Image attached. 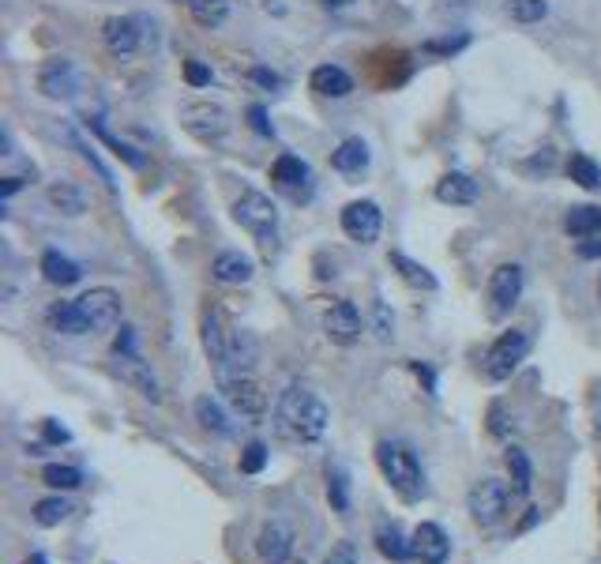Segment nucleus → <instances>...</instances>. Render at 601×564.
Here are the masks:
<instances>
[{
    "instance_id": "1",
    "label": "nucleus",
    "mask_w": 601,
    "mask_h": 564,
    "mask_svg": "<svg viewBox=\"0 0 601 564\" xmlns=\"http://www.w3.org/2000/svg\"><path fill=\"white\" fill-rule=\"evenodd\" d=\"M121 309V294L109 290V286H98V290H87L76 301L53 305L49 324L61 335H98V331H109L121 324Z\"/></svg>"
},
{
    "instance_id": "2",
    "label": "nucleus",
    "mask_w": 601,
    "mask_h": 564,
    "mask_svg": "<svg viewBox=\"0 0 601 564\" xmlns=\"http://www.w3.org/2000/svg\"><path fill=\"white\" fill-rule=\"evenodd\" d=\"M327 422H331V410H327V403L312 392L309 384H290L286 392L278 395L275 429L286 440L316 444L327 433Z\"/></svg>"
},
{
    "instance_id": "3",
    "label": "nucleus",
    "mask_w": 601,
    "mask_h": 564,
    "mask_svg": "<svg viewBox=\"0 0 601 564\" xmlns=\"http://www.w3.org/2000/svg\"><path fill=\"white\" fill-rule=\"evenodd\" d=\"M376 463L384 470V478L391 482V489L399 493L402 501H421L429 489H425V470L421 459L414 455V448L406 440H380L376 444Z\"/></svg>"
},
{
    "instance_id": "4",
    "label": "nucleus",
    "mask_w": 601,
    "mask_h": 564,
    "mask_svg": "<svg viewBox=\"0 0 601 564\" xmlns=\"http://www.w3.org/2000/svg\"><path fill=\"white\" fill-rule=\"evenodd\" d=\"M233 219L245 226L248 234L260 241V249L271 256L278 241V207L271 204V196H263L256 188H245L233 204Z\"/></svg>"
},
{
    "instance_id": "5",
    "label": "nucleus",
    "mask_w": 601,
    "mask_h": 564,
    "mask_svg": "<svg viewBox=\"0 0 601 564\" xmlns=\"http://www.w3.org/2000/svg\"><path fill=\"white\" fill-rule=\"evenodd\" d=\"M511 497H515V493H511L500 478H481V482H474L470 493H466V512H470V519L478 523L481 531H493V527H500L504 516H508Z\"/></svg>"
},
{
    "instance_id": "6",
    "label": "nucleus",
    "mask_w": 601,
    "mask_h": 564,
    "mask_svg": "<svg viewBox=\"0 0 601 564\" xmlns=\"http://www.w3.org/2000/svg\"><path fill=\"white\" fill-rule=\"evenodd\" d=\"M530 346H534V335L526 328L504 331V335L489 346V354H485V376L496 380V384H500V380H511V373H515L526 361V354H530Z\"/></svg>"
},
{
    "instance_id": "7",
    "label": "nucleus",
    "mask_w": 601,
    "mask_h": 564,
    "mask_svg": "<svg viewBox=\"0 0 601 564\" xmlns=\"http://www.w3.org/2000/svg\"><path fill=\"white\" fill-rule=\"evenodd\" d=\"M523 286H526V275L519 264H500L489 275V286H485V309H489V320H504L511 316V309L519 305L523 298Z\"/></svg>"
},
{
    "instance_id": "8",
    "label": "nucleus",
    "mask_w": 601,
    "mask_h": 564,
    "mask_svg": "<svg viewBox=\"0 0 601 564\" xmlns=\"http://www.w3.org/2000/svg\"><path fill=\"white\" fill-rule=\"evenodd\" d=\"M218 392L230 403L233 414L245 418V422H260L263 414H267V392H263L256 380H248V376H222Z\"/></svg>"
},
{
    "instance_id": "9",
    "label": "nucleus",
    "mask_w": 601,
    "mask_h": 564,
    "mask_svg": "<svg viewBox=\"0 0 601 564\" xmlns=\"http://www.w3.org/2000/svg\"><path fill=\"white\" fill-rule=\"evenodd\" d=\"M181 125L188 136H196L200 143H215L230 132V113L215 106V102H185L181 106Z\"/></svg>"
},
{
    "instance_id": "10",
    "label": "nucleus",
    "mask_w": 601,
    "mask_h": 564,
    "mask_svg": "<svg viewBox=\"0 0 601 564\" xmlns=\"http://www.w3.org/2000/svg\"><path fill=\"white\" fill-rule=\"evenodd\" d=\"M271 185H275L286 200H293V204L312 200V170L297 155H282L275 166H271Z\"/></svg>"
},
{
    "instance_id": "11",
    "label": "nucleus",
    "mask_w": 601,
    "mask_h": 564,
    "mask_svg": "<svg viewBox=\"0 0 601 564\" xmlns=\"http://www.w3.org/2000/svg\"><path fill=\"white\" fill-rule=\"evenodd\" d=\"M380 226H384V215H380V204L372 200H354V204L342 207V230L350 241L357 245H372L380 237Z\"/></svg>"
},
{
    "instance_id": "12",
    "label": "nucleus",
    "mask_w": 601,
    "mask_h": 564,
    "mask_svg": "<svg viewBox=\"0 0 601 564\" xmlns=\"http://www.w3.org/2000/svg\"><path fill=\"white\" fill-rule=\"evenodd\" d=\"M200 331H203V350H207V358L215 361V373H222V369H226V354H230V335H233V331L226 328V313H222L218 305L203 309Z\"/></svg>"
},
{
    "instance_id": "13",
    "label": "nucleus",
    "mask_w": 601,
    "mask_h": 564,
    "mask_svg": "<svg viewBox=\"0 0 601 564\" xmlns=\"http://www.w3.org/2000/svg\"><path fill=\"white\" fill-rule=\"evenodd\" d=\"M256 553L263 564H290L293 553V527L286 519H271L263 523L260 538H256Z\"/></svg>"
},
{
    "instance_id": "14",
    "label": "nucleus",
    "mask_w": 601,
    "mask_h": 564,
    "mask_svg": "<svg viewBox=\"0 0 601 564\" xmlns=\"http://www.w3.org/2000/svg\"><path fill=\"white\" fill-rule=\"evenodd\" d=\"M361 328H365V324H361V313H357L354 301H335L324 313V331L331 343H339V346L357 343V339H361Z\"/></svg>"
},
{
    "instance_id": "15",
    "label": "nucleus",
    "mask_w": 601,
    "mask_h": 564,
    "mask_svg": "<svg viewBox=\"0 0 601 564\" xmlns=\"http://www.w3.org/2000/svg\"><path fill=\"white\" fill-rule=\"evenodd\" d=\"M38 87H42V94H46V98H61V102L76 98V94H79L76 64L64 61V57H53V61H46L42 76H38Z\"/></svg>"
},
{
    "instance_id": "16",
    "label": "nucleus",
    "mask_w": 601,
    "mask_h": 564,
    "mask_svg": "<svg viewBox=\"0 0 601 564\" xmlns=\"http://www.w3.org/2000/svg\"><path fill=\"white\" fill-rule=\"evenodd\" d=\"M410 553L421 564H447L451 557V542L440 523H417L414 538H410Z\"/></svg>"
},
{
    "instance_id": "17",
    "label": "nucleus",
    "mask_w": 601,
    "mask_h": 564,
    "mask_svg": "<svg viewBox=\"0 0 601 564\" xmlns=\"http://www.w3.org/2000/svg\"><path fill=\"white\" fill-rule=\"evenodd\" d=\"M113 354H117V350H113ZM113 369H117V376H121L124 384H132V388H136L143 399L158 403V380H155V373L147 369V361L139 358V354H117Z\"/></svg>"
},
{
    "instance_id": "18",
    "label": "nucleus",
    "mask_w": 601,
    "mask_h": 564,
    "mask_svg": "<svg viewBox=\"0 0 601 564\" xmlns=\"http://www.w3.org/2000/svg\"><path fill=\"white\" fill-rule=\"evenodd\" d=\"M211 275H215L218 282H226V286H245V282H252V275H256V264L248 260L245 252L226 249V252H218L215 256Z\"/></svg>"
},
{
    "instance_id": "19",
    "label": "nucleus",
    "mask_w": 601,
    "mask_h": 564,
    "mask_svg": "<svg viewBox=\"0 0 601 564\" xmlns=\"http://www.w3.org/2000/svg\"><path fill=\"white\" fill-rule=\"evenodd\" d=\"M436 200L440 204H451V207H466L478 200V181L470 177V173H444L440 181H436Z\"/></svg>"
},
{
    "instance_id": "20",
    "label": "nucleus",
    "mask_w": 601,
    "mask_h": 564,
    "mask_svg": "<svg viewBox=\"0 0 601 564\" xmlns=\"http://www.w3.org/2000/svg\"><path fill=\"white\" fill-rule=\"evenodd\" d=\"M102 38H106V46L113 49V53H136V46H139V19H132V16L106 19Z\"/></svg>"
},
{
    "instance_id": "21",
    "label": "nucleus",
    "mask_w": 601,
    "mask_h": 564,
    "mask_svg": "<svg viewBox=\"0 0 601 564\" xmlns=\"http://www.w3.org/2000/svg\"><path fill=\"white\" fill-rule=\"evenodd\" d=\"M309 83L320 98H346V94L354 91V79L346 76L339 64H320V68L312 72Z\"/></svg>"
},
{
    "instance_id": "22",
    "label": "nucleus",
    "mask_w": 601,
    "mask_h": 564,
    "mask_svg": "<svg viewBox=\"0 0 601 564\" xmlns=\"http://www.w3.org/2000/svg\"><path fill=\"white\" fill-rule=\"evenodd\" d=\"M42 275H46V282H53V286H76L79 279H83V271H79L76 260H68L64 252L49 249L42 252Z\"/></svg>"
},
{
    "instance_id": "23",
    "label": "nucleus",
    "mask_w": 601,
    "mask_h": 564,
    "mask_svg": "<svg viewBox=\"0 0 601 564\" xmlns=\"http://www.w3.org/2000/svg\"><path fill=\"white\" fill-rule=\"evenodd\" d=\"M369 143L357 140V136H350V140L339 143V151H331V166L339 173H361L369 170Z\"/></svg>"
},
{
    "instance_id": "24",
    "label": "nucleus",
    "mask_w": 601,
    "mask_h": 564,
    "mask_svg": "<svg viewBox=\"0 0 601 564\" xmlns=\"http://www.w3.org/2000/svg\"><path fill=\"white\" fill-rule=\"evenodd\" d=\"M504 463H508V474H511V493H515V497H530V489H534V467H530L523 448H508Z\"/></svg>"
},
{
    "instance_id": "25",
    "label": "nucleus",
    "mask_w": 601,
    "mask_h": 564,
    "mask_svg": "<svg viewBox=\"0 0 601 564\" xmlns=\"http://www.w3.org/2000/svg\"><path fill=\"white\" fill-rule=\"evenodd\" d=\"M391 267H395V271H399L402 279L410 282V286H414V290H436V286H440V282H436V275H432L429 267L425 264H417V260H410V256H406V252H391Z\"/></svg>"
},
{
    "instance_id": "26",
    "label": "nucleus",
    "mask_w": 601,
    "mask_h": 564,
    "mask_svg": "<svg viewBox=\"0 0 601 564\" xmlns=\"http://www.w3.org/2000/svg\"><path fill=\"white\" fill-rule=\"evenodd\" d=\"M196 418H200L203 429H207V433H215V437H230L233 433L226 410L218 407V399H211V395H200V399H196Z\"/></svg>"
},
{
    "instance_id": "27",
    "label": "nucleus",
    "mask_w": 601,
    "mask_h": 564,
    "mask_svg": "<svg viewBox=\"0 0 601 564\" xmlns=\"http://www.w3.org/2000/svg\"><path fill=\"white\" fill-rule=\"evenodd\" d=\"M376 549L384 553L387 561H410L414 553H410V542L402 538V531L395 523H380L376 527Z\"/></svg>"
},
{
    "instance_id": "28",
    "label": "nucleus",
    "mask_w": 601,
    "mask_h": 564,
    "mask_svg": "<svg viewBox=\"0 0 601 564\" xmlns=\"http://www.w3.org/2000/svg\"><path fill=\"white\" fill-rule=\"evenodd\" d=\"M568 234L571 237H594V234H601V207H594V204H583V207H571L568 211Z\"/></svg>"
},
{
    "instance_id": "29",
    "label": "nucleus",
    "mask_w": 601,
    "mask_h": 564,
    "mask_svg": "<svg viewBox=\"0 0 601 564\" xmlns=\"http://www.w3.org/2000/svg\"><path fill=\"white\" fill-rule=\"evenodd\" d=\"M49 204L57 207V211H64V215H83L87 211V200H83V192H79L72 181H57V185H49Z\"/></svg>"
},
{
    "instance_id": "30",
    "label": "nucleus",
    "mask_w": 601,
    "mask_h": 564,
    "mask_svg": "<svg viewBox=\"0 0 601 564\" xmlns=\"http://www.w3.org/2000/svg\"><path fill=\"white\" fill-rule=\"evenodd\" d=\"M87 128H91V132H94V136H98V140L106 143V147H109V151H113V155L121 158L124 166H132V170H143V166H147V158L139 155L136 147H128V143H124V140H117V136H113V132H106V128L98 125V121H87Z\"/></svg>"
},
{
    "instance_id": "31",
    "label": "nucleus",
    "mask_w": 601,
    "mask_h": 564,
    "mask_svg": "<svg viewBox=\"0 0 601 564\" xmlns=\"http://www.w3.org/2000/svg\"><path fill=\"white\" fill-rule=\"evenodd\" d=\"M568 177L586 192H598L601 188V166L590 155H571L568 158Z\"/></svg>"
},
{
    "instance_id": "32",
    "label": "nucleus",
    "mask_w": 601,
    "mask_h": 564,
    "mask_svg": "<svg viewBox=\"0 0 601 564\" xmlns=\"http://www.w3.org/2000/svg\"><path fill=\"white\" fill-rule=\"evenodd\" d=\"M72 512H76L72 501H64V497H46V501L34 504V523H38V527H61Z\"/></svg>"
},
{
    "instance_id": "33",
    "label": "nucleus",
    "mask_w": 601,
    "mask_h": 564,
    "mask_svg": "<svg viewBox=\"0 0 601 564\" xmlns=\"http://www.w3.org/2000/svg\"><path fill=\"white\" fill-rule=\"evenodd\" d=\"M185 4L200 27H218L222 19L230 16V0H185Z\"/></svg>"
},
{
    "instance_id": "34",
    "label": "nucleus",
    "mask_w": 601,
    "mask_h": 564,
    "mask_svg": "<svg viewBox=\"0 0 601 564\" xmlns=\"http://www.w3.org/2000/svg\"><path fill=\"white\" fill-rule=\"evenodd\" d=\"M327 501H331V508H335L339 516L350 512V478H346L342 467L327 470Z\"/></svg>"
},
{
    "instance_id": "35",
    "label": "nucleus",
    "mask_w": 601,
    "mask_h": 564,
    "mask_svg": "<svg viewBox=\"0 0 601 564\" xmlns=\"http://www.w3.org/2000/svg\"><path fill=\"white\" fill-rule=\"evenodd\" d=\"M504 8L515 23H541L549 16V0H504Z\"/></svg>"
},
{
    "instance_id": "36",
    "label": "nucleus",
    "mask_w": 601,
    "mask_h": 564,
    "mask_svg": "<svg viewBox=\"0 0 601 564\" xmlns=\"http://www.w3.org/2000/svg\"><path fill=\"white\" fill-rule=\"evenodd\" d=\"M42 482H46L49 489H79L83 486V474H79L76 467H64V463H49V467H42Z\"/></svg>"
},
{
    "instance_id": "37",
    "label": "nucleus",
    "mask_w": 601,
    "mask_h": 564,
    "mask_svg": "<svg viewBox=\"0 0 601 564\" xmlns=\"http://www.w3.org/2000/svg\"><path fill=\"white\" fill-rule=\"evenodd\" d=\"M267 459H271L267 444H263V440H252L245 452H241V474H260V470L267 467Z\"/></svg>"
},
{
    "instance_id": "38",
    "label": "nucleus",
    "mask_w": 601,
    "mask_h": 564,
    "mask_svg": "<svg viewBox=\"0 0 601 564\" xmlns=\"http://www.w3.org/2000/svg\"><path fill=\"white\" fill-rule=\"evenodd\" d=\"M68 140H72V147H76L79 155H83V158H87V162H91L94 170H98V177H102V181H106L109 188H117V181H113V173H109V166H106V162H102V158H98V151H94V147H87V143L79 140L76 132H68Z\"/></svg>"
},
{
    "instance_id": "39",
    "label": "nucleus",
    "mask_w": 601,
    "mask_h": 564,
    "mask_svg": "<svg viewBox=\"0 0 601 564\" xmlns=\"http://www.w3.org/2000/svg\"><path fill=\"white\" fill-rule=\"evenodd\" d=\"M185 79H188V87H207L215 76H211V68H207V64L185 61Z\"/></svg>"
},
{
    "instance_id": "40",
    "label": "nucleus",
    "mask_w": 601,
    "mask_h": 564,
    "mask_svg": "<svg viewBox=\"0 0 601 564\" xmlns=\"http://www.w3.org/2000/svg\"><path fill=\"white\" fill-rule=\"evenodd\" d=\"M324 564H357V546L354 542H339V546L331 549V557Z\"/></svg>"
},
{
    "instance_id": "41",
    "label": "nucleus",
    "mask_w": 601,
    "mask_h": 564,
    "mask_svg": "<svg viewBox=\"0 0 601 564\" xmlns=\"http://www.w3.org/2000/svg\"><path fill=\"white\" fill-rule=\"evenodd\" d=\"M248 76H252V83L267 87V91H278V87H282V76H278V72H271V68H252Z\"/></svg>"
},
{
    "instance_id": "42",
    "label": "nucleus",
    "mask_w": 601,
    "mask_h": 564,
    "mask_svg": "<svg viewBox=\"0 0 601 564\" xmlns=\"http://www.w3.org/2000/svg\"><path fill=\"white\" fill-rule=\"evenodd\" d=\"M248 121H252V128H256L260 136H275V125L267 121V110H263V106H252V110H248Z\"/></svg>"
},
{
    "instance_id": "43",
    "label": "nucleus",
    "mask_w": 601,
    "mask_h": 564,
    "mask_svg": "<svg viewBox=\"0 0 601 564\" xmlns=\"http://www.w3.org/2000/svg\"><path fill=\"white\" fill-rule=\"evenodd\" d=\"M463 46H466V34H459V38H444V42H425L429 53H459Z\"/></svg>"
},
{
    "instance_id": "44",
    "label": "nucleus",
    "mask_w": 601,
    "mask_h": 564,
    "mask_svg": "<svg viewBox=\"0 0 601 564\" xmlns=\"http://www.w3.org/2000/svg\"><path fill=\"white\" fill-rule=\"evenodd\" d=\"M376 335H380V339H391V320H387L384 301H376Z\"/></svg>"
},
{
    "instance_id": "45",
    "label": "nucleus",
    "mask_w": 601,
    "mask_h": 564,
    "mask_svg": "<svg viewBox=\"0 0 601 564\" xmlns=\"http://www.w3.org/2000/svg\"><path fill=\"white\" fill-rule=\"evenodd\" d=\"M42 425H46V437L53 440V444H64V440H72V437H68V429H61V425L53 422V418H46Z\"/></svg>"
},
{
    "instance_id": "46",
    "label": "nucleus",
    "mask_w": 601,
    "mask_h": 564,
    "mask_svg": "<svg viewBox=\"0 0 601 564\" xmlns=\"http://www.w3.org/2000/svg\"><path fill=\"white\" fill-rule=\"evenodd\" d=\"M414 373L425 380V388H429V395H436V376H432L429 365H421V361H414Z\"/></svg>"
},
{
    "instance_id": "47",
    "label": "nucleus",
    "mask_w": 601,
    "mask_h": 564,
    "mask_svg": "<svg viewBox=\"0 0 601 564\" xmlns=\"http://www.w3.org/2000/svg\"><path fill=\"white\" fill-rule=\"evenodd\" d=\"M579 256H583V260H598L601 241H579Z\"/></svg>"
},
{
    "instance_id": "48",
    "label": "nucleus",
    "mask_w": 601,
    "mask_h": 564,
    "mask_svg": "<svg viewBox=\"0 0 601 564\" xmlns=\"http://www.w3.org/2000/svg\"><path fill=\"white\" fill-rule=\"evenodd\" d=\"M19 188H23L19 177H4V181H0V196H16Z\"/></svg>"
},
{
    "instance_id": "49",
    "label": "nucleus",
    "mask_w": 601,
    "mask_h": 564,
    "mask_svg": "<svg viewBox=\"0 0 601 564\" xmlns=\"http://www.w3.org/2000/svg\"><path fill=\"white\" fill-rule=\"evenodd\" d=\"M489 418H493V425H489V429H493L496 437H504V410L493 407V414H489Z\"/></svg>"
},
{
    "instance_id": "50",
    "label": "nucleus",
    "mask_w": 601,
    "mask_h": 564,
    "mask_svg": "<svg viewBox=\"0 0 601 564\" xmlns=\"http://www.w3.org/2000/svg\"><path fill=\"white\" fill-rule=\"evenodd\" d=\"M320 4H324L327 12H346V8H350V4H357V0H320Z\"/></svg>"
},
{
    "instance_id": "51",
    "label": "nucleus",
    "mask_w": 601,
    "mask_h": 564,
    "mask_svg": "<svg viewBox=\"0 0 601 564\" xmlns=\"http://www.w3.org/2000/svg\"><path fill=\"white\" fill-rule=\"evenodd\" d=\"M23 564H49V557H46V553H31V557H27Z\"/></svg>"
},
{
    "instance_id": "52",
    "label": "nucleus",
    "mask_w": 601,
    "mask_h": 564,
    "mask_svg": "<svg viewBox=\"0 0 601 564\" xmlns=\"http://www.w3.org/2000/svg\"><path fill=\"white\" fill-rule=\"evenodd\" d=\"M598 294H601V286H598Z\"/></svg>"
}]
</instances>
